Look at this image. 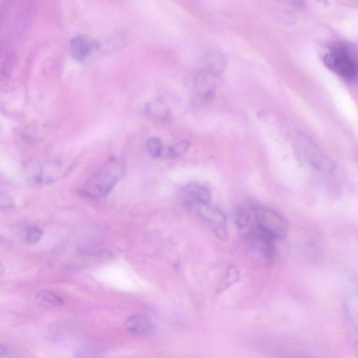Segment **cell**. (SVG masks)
I'll return each instance as SVG.
<instances>
[{
  "label": "cell",
  "mask_w": 358,
  "mask_h": 358,
  "mask_svg": "<svg viewBox=\"0 0 358 358\" xmlns=\"http://www.w3.org/2000/svg\"><path fill=\"white\" fill-rule=\"evenodd\" d=\"M123 171V164L120 161H108L88 179L81 188L80 194L91 199L106 196L120 179Z\"/></svg>",
  "instance_id": "cell-1"
},
{
  "label": "cell",
  "mask_w": 358,
  "mask_h": 358,
  "mask_svg": "<svg viewBox=\"0 0 358 358\" xmlns=\"http://www.w3.org/2000/svg\"><path fill=\"white\" fill-rule=\"evenodd\" d=\"M188 80L195 92L196 100L206 104L213 99L215 90L221 83V77L200 66L189 74Z\"/></svg>",
  "instance_id": "cell-2"
},
{
  "label": "cell",
  "mask_w": 358,
  "mask_h": 358,
  "mask_svg": "<svg viewBox=\"0 0 358 358\" xmlns=\"http://www.w3.org/2000/svg\"><path fill=\"white\" fill-rule=\"evenodd\" d=\"M326 66L338 76L352 79L357 73V64L348 50L343 47H336L323 58Z\"/></svg>",
  "instance_id": "cell-3"
},
{
  "label": "cell",
  "mask_w": 358,
  "mask_h": 358,
  "mask_svg": "<svg viewBox=\"0 0 358 358\" xmlns=\"http://www.w3.org/2000/svg\"><path fill=\"white\" fill-rule=\"evenodd\" d=\"M254 213L256 224L268 231L275 239H282L286 236L287 224L278 213L262 206H256Z\"/></svg>",
  "instance_id": "cell-4"
},
{
  "label": "cell",
  "mask_w": 358,
  "mask_h": 358,
  "mask_svg": "<svg viewBox=\"0 0 358 358\" xmlns=\"http://www.w3.org/2000/svg\"><path fill=\"white\" fill-rule=\"evenodd\" d=\"M296 143L300 155L310 166L321 171L329 169L330 164L328 159L312 141L300 136Z\"/></svg>",
  "instance_id": "cell-5"
},
{
  "label": "cell",
  "mask_w": 358,
  "mask_h": 358,
  "mask_svg": "<svg viewBox=\"0 0 358 358\" xmlns=\"http://www.w3.org/2000/svg\"><path fill=\"white\" fill-rule=\"evenodd\" d=\"M249 241L262 255L266 257H272L274 255V238L265 229L255 225L248 234Z\"/></svg>",
  "instance_id": "cell-6"
},
{
  "label": "cell",
  "mask_w": 358,
  "mask_h": 358,
  "mask_svg": "<svg viewBox=\"0 0 358 358\" xmlns=\"http://www.w3.org/2000/svg\"><path fill=\"white\" fill-rule=\"evenodd\" d=\"M200 217L214 226V229L226 227L225 215L219 208L213 206L209 203L194 202L187 205Z\"/></svg>",
  "instance_id": "cell-7"
},
{
  "label": "cell",
  "mask_w": 358,
  "mask_h": 358,
  "mask_svg": "<svg viewBox=\"0 0 358 358\" xmlns=\"http://www.w3.org/2000/svg\"><path fill=\"white\" fill-rule=\"evenodd\" d=\"M183 199L187 205L198 203H210L211 193L210 189L199 183L192 182L182 189Z\"/></svg>",
  "instance_id": "cell-8"
},
{
  "label": "cell",
  "mask_w": 358,
  "mask_h": 358,
  "mask_svg": "<svg viewBox=\"0 0 358 358\" xmlns=\"http://www.w3.org/2000/svg\"><path fill=\"white\" fill-rule=\"evenodd\" d=\"M226 62V57L221 51L210 50L206 52L202 57L201 67L221 76L225 69Z\"/></svg>",
  "instance_id": "cell-9"
},
{
  "label": "cell",
  "mask_w": 358,
  "mask_h": 358,
  "mask_svg": "<svg viewBox=\"0 0 358 358\" xmlns=\"http://www.w3.org/2000/svg\"><path fill=\"white\" fill-rule=\"evenodd\" d=\"M124 324L127 331L135 335H146L150 332L152 327L150 319L142 313L129 317Z\"/></svg>",
  "instance_id": "cell-10"
},
{
  "label": "cell",
  "mask_w": 358,
  "mask_h": 358,
  "mask_svg": "<svg viewBox=\"0 0 358 358\" xmlns=\"http://www.w3.org/2000/svg\"><path fill=\"white\" fill-rule=\"evenodd\" d=\"M70 53L77 62L85 61L90 55L92 45L89 41L82 36H76L71 39L69 45Z\"/></svg>",
  "instance_id": "cell-11"
},
{
  "label": "cell",
  "mask_w": 358,
  "mask_h": 358,
  "mask_svg": "<svg viewBox=\"0 0 358 358\" xmlns=\"http://www.w3.org/2000/svg\"><path fill=\"white\" fill-rule=\"evenodd\" d=\"M36 301L42 306L57 308L62 306L64 301L62 297L50 290H40L35 296Z\"/></svg>",
  "instance_id": "cell-12"
},
{
  "label": "cell",
  "mask_w": 358,
  "mask_h": 358,
  "mask_svg": "<svg viewBox=\"0 0 358 358\" xmlns=\"http://www.w3.org/2000/svg\"><path fill=\"white\" fill-rule=\"evenodd\" d=\"M234 221L239 229L245 228L249 222L250 215L243 207L237 206L234 210Z\"/></svg>",
  "instance_id": "cell-13"
},
{
  "label": "cell",
  "mask_w": 358,
  "mask_h": 358,
  "mask_svg": "<svg viewBox=\"0 0 358 358\" xmlns=\"http://www.w3.org/2000/svg\"><path fill=\"white\" fill-rule=\"evenodd\" d=\"M146 148L149 154L153 157H159L162 153V143L159 138L151 137L146 142Z\"/></svg>",
  "instance_id": "cell-14"
},
{
  "label": "cell",
  "mask_w": 358,
  "mask_h": 358,
  "mask_svg": "<svg viewBox=\"0 0 358 358\" xmlns=\"http://www.w3.org/2000/svg\"><path fill=\"white\" fill-rule=\"evenodd\" d=\"M189 146L190 144L188 141H180L169 149V155L173 158L180 157L188 151Z\"/></svg>",
  "instance_id": "cell-15"
},
{
  "label": "cell",
  "mask_w": 358,
  "mask_h": 358,
  "mask_svg": "<svg viewBox=\"0 0 358 358\" xmlns=\"http://www.w3.org/2000/svg\"><path fill=\"white\" fill-rule=\"evenodd\" d=\"M43 235V231L37 227H29L25 233V241L29 243L38 242Z\"/></svg>",
  "instance_id": "cell-16"
},
{
  "label": "cell",
  "mask_w": 358,
  "mask_h": 358,
  "mask_svg": "<svg viewBox=\"0 0 358 358\" xmlns=\"http://www.w3.org/2000/svg\"><path fill=\"white\" fill-rule=\"evenodd\" d=\"M152 113L160 119H166L169 115V111L161 102L154 103L150 108Z\"/></svg>",
  "instance_id": "cell-17"
},
{
  "label": "cell",
  "mask_w": 358,
  "mask_h": 358,
  "mask_svg": "<svg viewBox=\"0 0 358 358\" xmlns=\"http://www.w3.org/2000/svg\"><path fill=\"white\" fill-rule=\"evenodd\" d=\"M278 2L287 4L289 6L295 7V8H302L306 6V1L305 0H275Z\"/></svg>",
  "instance_id": "cell-18"
},
{
  "label": "cell",
  "mask_w": 358,
  "mask_h": 358,
  "mask_svg": "<svg viewBox=\"0 0 358 358\" xmlns=\"http://www.w3.org/2000/svg\"><path fill=\"white\" fill-rule=\"evenodd\" d=\"M13 356L12 352L10 350V349L6 346L1 345L0 347V357L4 358V357H12Z\"/></svg>",
  "instance_id": "cell-19"
}]
</instances>
